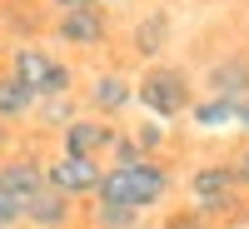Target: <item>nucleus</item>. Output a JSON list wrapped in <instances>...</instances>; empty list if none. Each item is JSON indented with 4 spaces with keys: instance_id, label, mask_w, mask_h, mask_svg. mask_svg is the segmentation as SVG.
Here are the masks:
<instances>
[{
    "instance_id": "obj_18",
    "label": "nucleus",
    "mask_w": 249,
    "mask_h": 229,
    "mask_svg": "<svg viewBox=\"0 0 249 229\" xmlns=\"http://www.w3.org/2000/svg\"><path fill=\"white\" fill-rule=\"evenodd\" d=\"M110 155H115V164H140V159H144V155H140V144H135L130 135H115Z\"/></svg>"
},
{
    "instance_id": "obj_14",
    "label": "nucleus",
    "mask_w": 249,
    "mask_h": 229,
    "mask_svg": "<svg viewBox=\"0 0 249 229\" xmlns=\"http://www.w3.org/2000/svg\"><path fill=\"white\" fill-rule=\"evenodd\" d=\"M35 105H40V100L20 85L10 70L0 75V120H25V115H35Z\"/></svg>"
},
{
    "instance_id": "obj_22",
    "label": "nucleus",
    "mask_w": 249,
    "mask_h": 229,
    "mask_svg": "<svg viewBox=\"0 0 249 229\" xmlns=\"http://www.w3.org/2000/svg\"><path fill=\"white\" fill-rule=\"evenodd\" d=\"M50 5L65 15V10H85V5H100V0H50Z\"/></svg>"
},
{
    "instance_id": "obj_20",
    "label": "nucleus",
    "mask_w": 249,
    "mask_h": 229,
    "mask_svg": "<svg viewBox=\"0 0 249 229\" xmlns=\"http://www.w3.org/2000/svg\"><path fill=\"white\" fill-rule=\"evenodd\" d=\"M170 229H210V219H199L195 210H179V214H170Z\"/></svg>"
},
{
    "instance_id": "obj_19",
    "label": "nucleus",
    "mask_w": 249,
    "mask_h": 229,
    "mask_svg": "<svg viewBox=\"0 0 249 229\" xmlns=\"http://www.w3.org/2000/svg\"><path fill=\"white\" fill-rule=\"evenodd\" d=\"M20 224V199L0 190V229H15Z\"/></svg>"
},
{
    "instance_id": "obj_24",
    "label": "nucleus",
    "mask_w": 249,
    "mask_h": 229,
    "mask_svg": "<svg viewBox=\"0 0 249 229\" xmlns=\"http://www.w3.org/2000/svg\"><path fill=\"white\" fill-rule=\"evenodd\" d=\"M0 140H5V130H0Z\"/></svg>"
},
{
    "instance_id": "obj_12",
    "label": "nucleus",
    "mask_w": 249,
    "mask_h": 229,
    "mask_svg": "<svg viewBox=\"0 0 249 229\" xmlns=\"http://www.w3.org/2000/svg\"><path fill=\"white\" fill-rule=\"evenodd\" d=\"M190 124L204 135H219V130H230V124H239V100H219V95H204L190 105Z\"/></svg>"
},
{
    "instance_id": "obj_13",
    "label": "nucleus",
    "mask_w": 249,
    "mask_h": 229,
    "mask_svg": "<svg viewBox=\"0 0 249 229\" xmlns=\"http://www.w3.org/2000/svg\"><path fill=\"white\" fill-rule=\"evenodd\" d=\"M164 45H170V15L155 10V15H144L140 25H135V55L140 60H155Z\"/></svg>"
},
{
    "instance_id": "obj_9",
    "label": "nucleus",
    "mask_w": 249,
    "mask_h": 229,
    "mask_svg": "<svg viewBox=\"0 0 249 229\" xmlns=\"http://www.w3.org/2000/svg\"><path fill=\"white\" fill-rule=\"evenodd\" d=\"M0 190L25 204L35 190H45V159H35V155H10V159H0Z\"/></svg>"
},
{
    "instance_id": "obj_4",
    "label": "nucleus",
    "mask_w": 249,
    "mask_h": 229,
    "mask_svg": "<svg viewBox=\"0 0 249 229\" xmlns=\"http://www.w3.org/2000/svg\"><path fill=\"white\" fill-rule=\"evenodd\" d=\"M239 204V179H234V164H199L190 175V210L199 219H214V214H230Z\"/></svg>"
},
{
    "instance_id": "obj_8",
    "label": "nucleus",
    "mask_w": 249,
    "mask_h": 229,
    "mask_svg": "<svg viewBox=\"0 0 249 229\" xmlns=\"http://www.w3.org/2000/svg\"><path fill=\"white\" fill-rule=\"evenodd\" d=\"M20 224L25 229H70L75 224V199H65L60 190H35L25 204H20Z\"/></svg>"
},
{
    "instance_id": "obj_15",
    "label": "nucleus",
    "mask_w": 249,
    "mask_h": 229,
    "mask_svg": "<svg viewBox=\"0 0 249 229\" xmlns=\"http://www.w3.org/2000/svg\"><path fill=\"white\" fill-rule=\"evenodd\" d=\"M90 224L95 229H140L144 224V214H135V210H120V204H90Z\"/></svg>"
},
{
    "instance_id": "obj_3",
    "label": "nucleus",
    "mask_w": 249,
    "mask_h": 229,
    "mask_svg": "<svg viewBox=\"0 0 249 229\" xmlns=\"http://www.w3.org/2000/svg\"><path fill=\"white\" fill-rule=\"evenodd\" d=\"M10 75L35 100H55V95H70L75 90V70L65 65V60H55L50 50H40V45H20L15 60H10Z\"/></svg>"
},
{
    "instance_id": "obj_21",
    "label": "nucleus",
    "mask_w": 249,
    "mask_h": 229,
    "mask_svg": "<svg viewBox=\"0 0 249 229\" xmlns=\"http://www.w3.org/2000/svg\"><path fill=\"white\" fill-rule=\"evenodd\" d=\"M234 179H239V190H249V150L234 159Z\"/></svg>"
},
{
    "instance_id": "obj_5",
    "label": "nucleus",
    "mask_w": 249,
    "mask_h": 229,
    "mask_svg": "<svg viewBox=\"0 0 249 229\" xmlns=\"http://www.w3.org/2000/svg\"><path fill=\"white\" fill-rule=\"evenodd\" d=\"M100 159H80V155H55L45 159V184L50 190H60L65 199H95L100 190Z\"/></svg>"
},
{
    "instance_id": "obj_11",
    "label": "nucleus",
    "mask_w": 249,
    "mask_h": 229,
    "mask_svg": "<svg viewBox=\"0 0 249 229\" xmlns=\"http://www.w3.org/2000/svg\"><path fill=\"white\" fill-rule=\"evenodd\" d=\"M210 95L219 100H244L249 95V55H230V60H214L210 75H204Z\"/></svg>"
},
{
    "instance_id": "obj_16",
    "label": "nucleus",
    "mask_w": 249,
    "mask_h": 229,
    "mask_svg": "<svg viewBox=\"0 0 249 229\" xmlns=\"http://www.w3.org/2000/svg\"><path fill=\"white\" fill-rule=\"evenodd\" d=\"M35 120H40V124H60V130H65V124L75 120V100H70V95L40 100V105H35Z\"/></svg>"
},
{
    "instance_id": "obj_25",
    "label": "nucleus",
    "mask_w": 249,
    "mask_h": 229,
    "mask_svg": "<svg viewBox=\"0 0 249 229\" xmlns=\"http://www.w3.org/2000/svg\"><path fill=\"white\" fill-rule=\"evenodd\" d=\"M15 229H25V224H15Z\"/></svg>"
},
{
    "instance_id": "obj_23",
    "label": "nucleus",
    "mask_w": 249,
    "mask_h": 229,
    "mask_svg": "<svg viewBox=\"0 0 249 229\" xmlns=\"http://www.w3.org/2000/svg\"><path fill=\"white\" fill-rule=\"evenodd\" d=\"M239 130H249V95L239 100Z\"/></svg>"
},
{
    "instance_id": "obj_10",
    "label": "nucleus",
    "mask_w": 249,
    "mask_h": 229,
    "mask_svg": "<svg viewBox=\"0 0 249 229\" xmlns=\"http://www.w3.org/2000/svg\"><path fill=\"white\" fill-rule=\"evenodd\" d=\"M130 100H135V80L130 75H120V70H105V75H95L90 80V110L100 120H110L120 110H130Z\"/></svg>"
},
{
    "instance_id": "obj_17",
    "label": "nucleus",
    "mask_w": 249,
    "mask_h": 229,
    "mask_svg": "<svg viewBox=\"0 0 249 229\" xmlns=\"http://www.w3.org/2000/svg\"><path fill=\"white\" fill-rule=\"evenodd\" d=\"M164 135H170V130H164L160 120H144V124H135V130H130V140L140 144V155H144V159H155V150L164 144Z\"/></svg>"
},
{
    "instance_id": "obj_2",
    "label": "nucleus",
    "mask_w": 249,
    "mask_h": 229,
    "mask_svg": "<svg viewBox=\"0 0 249 229\" xmlns=\"http://www.w3.org/2000/svg\"><path fill=\"white\" fill-rule=\"evenodd\" d=\"M135 105L150 115V120H179V115H190L195 105V80L190 70H179V65H150L140 80H135Z\"/></svg>"
},
{
    "instance_id": "obj_7",
    "label": "nucleus",
    "mask_w": 249,
    "mask_h": 229,
    "mask_svg": "<svg viewBox=\"0 0 249 229\" xmlns=\"http://www.w3.org/2000/svg\"><path fill=\"white\" fill-rule=\"evenodd\" d=\"M55 40L60 45H75V50H100L110 40V15L100 5H85V10H65L55 20Z\"/></svg>"
},
{
    "instance_id": "obj_6",
    "label": "nucleus",
    "mask_w": 249,
    "mask_h": 229,
    "mask_svg": "<svg viewBox=\"0 0 249 229\" xmlns=\"http://www.w3.org/2000/svg\"><path fill=\"white\" fill-rule=\"evenodd\" d=\"M115 124L110 120H100V115H75L65 130H60V155H80V159H100V155H110V144H115Z\"/></svg>"
},
{
    "instance_id": "obj_1",
    "label": "nucleus",
    "mask_w": 249,
    "mask_h": 229,
    "mask_svg": "<svg viewBox=\"0 0 249 229\" xmlns=\"http://www.w3.org/2000/svg\"><path fill=\"white\" fill-rule=\"evenodd\" d=\"M175 194V170L164 159H140V164H110L100 175V204H120V210H135V214H150L160 210L164 199Z\"/></svg>"
}]
</instances>
